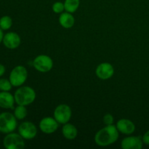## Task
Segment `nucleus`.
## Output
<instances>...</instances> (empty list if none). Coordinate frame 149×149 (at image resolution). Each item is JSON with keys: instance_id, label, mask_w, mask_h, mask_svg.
Listing matches in <instances>:
<instances>
[{"instance_id": "nucleus-1", "label": "nucleus", "mask_w": 149, "mask_h": 149, "mask_svg": "<svg viewBox=\"0 0 149 149\" xmlns=\"http://www.w3.org/2000/svg\"><path fill=\"white\" fill-rule=\"evenodd\" d=\"M119 132L116 125H106L96 132L94 140L99 146L106 147L114 143L119 138Z\"/></svg>"}, {"instance_id": "nucleus-2", "label": "nucleus", "mask_w": 149, "mask_h": 149, "mask_svg": "<svg viewBox=\"0 0 149 149\" xmlns=\"http://www.w3.org/2000/svg\"><path fill=\"white\" fill-rule=\"evenodd\" d=\"M15 100L17 105L29 106L33 103L36 94L35 90L29 86H20L14 94Z\"/></svg>"}, {"instance_id": "nucleus-3", "label": "nucleus", "mask_w": 149, "mask_h": 149, "mask_svg": "<svg viewBox=\"0 0 149 149\" xmlns=\"http://www.w3.org/2000/svg\"><path fill=\"white\" fill-rule=\"evenodd\" d=\"M17 119L10 112L0 113V132L4 134L13 132L17 128Z\"/></svg>"}, {"instance_id": "nucleus-4", "label": "nucleus", "mask_w": 149, "mask_h": 149, "mask_svg": "<svg viewBox=\"0 0 149 149\" xmlns=\"http://www.w3.org/2000/svg\"><path fill=\"white\" fill-rule=\"evenodd\" d=\"M28 71L23 65H17L10 72L9 79L13 87H20L26 81Z\"/></svg>"}, {"instance_id": "nucleus-5", "label": "nucleus", "mask_w": 149, "mask_h": 149, "mask_svg": "<svg viewBox=\"0 0 149 149\" xmlns=\"http://www.w3.org/2000/svg\"><path fill=\"white\" fill-rule=\"evenodd\" d=\"M24 140L19 133L10 132L3 139V145L6 149H23L26 146Z\"/></svg>"}, {"instance_id": "nucleus-6", "label": "nucleus", "mask_w": 149, "mask_h": 149, "mask_svg": "<svg viewBox=\"0 0 149 149\" xmlns=\"http://www.w3.org/2000/svg\"><path fill=\"white\" fill-rule=\"evenodd\" d=\"M33 65L36 71L41 73H47L52 70L53 61L48 55H39L33 60Z\"/></svg>"}, {"instance_id": "nucleus-7", "label": "nucleus", "mask_w": 149, "mask_h": 149, "mask_svg": "<svg viewBox=\"0 0 149 149\" xmlns=\"http://www.w3.org/2000/svg\"><path fill=\"white\" fill-rule=\"evenodd\" d=\"M54 118L61 125H64L69 122L72 116L71 107L67 104H60L54 110Z\"/></svg>"}, {"instance_id": "nucleus-8", "label": "nucleus", "mask_w": 149, "mask_h": 149, "mask_svg": "<svg viewBox=\"0 0 149 149\" xmlns=\"http://www.w3.org/2000/svg\"><path fill=\"white\" fill-rule=\"evenodd\" d=\"M18 133L25 140H32L37 135V128L32 122H23L18 127Z\"/></svg>"}, {"instance_id": "nucleus-9", "label": "nucleus", "mask_w": 149, "mask_h": 149, "mask_svg": "<svg viewBox=\"0 0 149 149\" xmlns=\"http://www.w3.org/2000/svg\"><path fill=\"white\" fill-rule=\"evenodd\" d=\"M59 123L56 121V119L54 117H50V116H47V117L43 118L39 122V129L43 133L52 134L58 130Z\"/></svg>"}, {"instance_id": "nucleus-10", "label": "nucleus", "mask_w": 149, "mask_h": 149, "mask_svg": "<svg viewBox=\"0 0 149 149\" xmlns=\"http://www.w3.org/2000/svg\"><path fill=\"white\" fill-rule=\"evenodd\" d=\"M95 74L100 79L107 80L114 74V68L109 63H101L96 68Z\"/></svg>"}, {"instance_id": "nucleus-11", "label": "nucleus", "mask_w": 149, "mask_h": 149, "mask_svg": "<svg viewBox=\"0 0 149 149\" xmlns=\"http://www.w3.org/2000/svg\"><path fill=\"white\" fill-rule=\"evenodd\" d=\"M3 45L7 48L10 49H16L20 46L21 43V39L17 33L10 31L4 35L3 38Z\"/></svg>"}, {"instance_id": "nucleus-12", "label": "nucleus", "mask_w": 149, "mask_h": 149, "mask_svg": "<svg viewBox=\"0 0 149 149\" xmlns=\"http://www.w3.org/2000/svg\"><path fill=\"white\" fill-rule=\"evenodd\" d=\"M143 146V142L141 137L129 136L124 138L121 143V147L123 149H141Z\"/></svg>"}, {"instance_id": "nucleus-13", "label": "nucleus", "mask_w": 149, "mask_h": 149, "mask_svg": "<svg viewBox=\"0 0 149 149\" xmlns=\"http://www.w3.org/2000/svg\"><path fill=\"white\" fill-rule=\"evenodd\" d=\"M118 131L124 135H131L135 130V125L128 119H121L116 122V125Z\"/></svg>"}, {"instance_id": "nucleus-14", "label": "nucleus", "mask_w": 149, "mask_h": 149, "mask_svg": "<svg viewBox=\"0 0 149 149\" xmlns=\"http://www.w3.org/2000/svg\"><path fill=\"white\" fill-rule=\"evenodd\" d=\"M15 103L14 95L9 91L0 92V108L4 109H14Z\"/></svg>"}, {"instance_id": "nucleus-15", "label": "nucleus", "mask_w": 149, "mask_h": 149, "mask_svg": "<svg viewBox=\"0 0 149 149\" xmlns=\"http://www.w3.org/2000/svg\"><path fill=\"white\" fill-rule=\"evenodd\" d=\"M59 23L64 29H71L75 23V18L72 13L65 11L62 13L59 17Z\"/></svg>"}, {"instance_id": "nucleus-16", "label": "nucleus", "mask_w": 149, "mask_h": 149, "mask_svg": "<svg viewBox=\"0 0 149 149\" xmlns=\"http://www.w3.org/2000/svg\"><path fill=\"white\" fill-rule=\"evenodd\" d=\"M62 134L64 138L69 141L74 140L78 135V130L74 125L71 123L64 124L62 127Z\"/></svg>"}, {"instance_id": "nucleus-17", "label": "nucleus", "mask_w": 149, "mask_h": 149, "mask_svg": "<svg viewBox=\"0 0 149 149\" xmlns=\"http://www.w3.org/2000/svg\"><path fill=\"white\" fill-rule=\"evenodd\" d=\"M80 4V0H65L64 6L65 10L70 13H74L78 10Z\"/></svg>"}, {"instance_id": "nucleus-18", "label": "nucleus", "mask_w": 149, "mask_h": 149, "mask_svg": "<svg viewBox=\"0 0 149 149\" xmlns=\"http://www.w3.org/2000/svg\"><path fill=\"white\" fill-rule=\"evenodd\" d=\"M14 116H15L17 120H23L27 116L28 110L25 106L17 105L14 109Z\"/></svg>"}, {"instance_id": "nucleus-19", "label": "nucleus", "mask_w": 149, "mask_h": 149, "mask_svg": "<svg viewBox=\"0 0 149 149\" xmlns=\"http://www.w3.org/2000/svg\"><path fill=\"white\" fill-rule=\"evenodd\" d=\"M13 26V19L8 15H4L0 18V28L3 31L9 30Z\"/></svg>"}, {"instance_id": "nucleus-20", "label": "nucleus", "mask_w": 149, "mask_h": 149, "mask_svg": "<svg viewBox=\"0 0 149 149\" xmlns=\"http://www.w3.org/2000/svg\"><path fill=\"white\" fill-rule=\"evenodd\" d=\"M12 85L10 79H0V90L1 91H10L11 90Z\"/></svg>"}, {"instance_id": "nucleus-21", "label": "nucleus", "mask_w": 149, "mask_h": 149, "mask_svg": "<svg viewBox=\"0 0 149 149\" xmlns=\"http://www.w3.org/2000/svg\"><path fill=\"white\" fill-rule=\"evenodd\" d=\"M52 11L56 14H61L63 13L65 10V6H64V3L61 2V1H55L52 6Z\"/></svg>"}, {"instance_id": "nucleus-22", "label": "nucleus", "mask_w": 149, "mask_h": 149, "mask_svg": "<svg viewBox=\"0 0 149 149\" xmlns=\"http://www.w3.org/2000/svg\"><path fill=\"white\" fill-rule=\"evenodd\" d=\"M103 122L106 125H113L114 119H113V115L111 114V113H106V114L103 116Z\"/></svg>"}, {"instance_id": "nucleus-23", "label": "nucleus", "mask_w": 149, "mask_h": 149, "mask_svg": "<svg viewBox=\"0 0 149 149\" xmlns=\"http://www.w3.org/2000/svg\"><path fill=\"white\" fill-rule=\"evenodd\" d=\"M142 140L144 144L149 146V130L144 134L143 136L142 137Z\"/></svg>"}, {"instance_id": "nucleus-24", "label": "nucleus", "mask_w": 149, "mask_h": 149, "mask_svg": "<svg viewBox=\"0 0 149 149\" xmlns=\"http://www.w3.org/2000/svg\"><path fill=\"white\" fill-rule=\"evenodd\" d=\"M5 71H6L5 66H4V65H2V64L0 63V77H2V76L4 75Z\"/></svg>"}, {"instance_id": "nucleus-25", "label": "nucleus", "mask_w": 149, "mask_h": 149, "mask_svg": "<svg viewBox=\"0 0 149 149\" xmlns=\"http://www.w3.org/2000/svg\"><path fill=\"white\" fill-rule=\"evenodd\" d=\"M4 33H3V30L0 28V44L2 42L3 38H4Z\"/></svg>"}]
</instances>
